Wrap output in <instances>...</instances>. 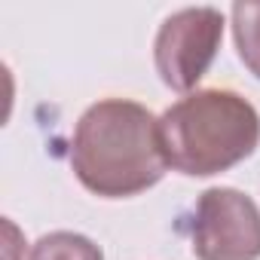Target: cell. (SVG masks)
<instances>
[{
  "mask_svg": "<svg viewBox=\"0 0 260 260\" xmlns=\"http://www.w3.org/2000/svg\"><path fill=\"white\" fill-rule=\"evenodd\" d=\"M71 169L101 199H128L156 187L169 169L159 119L128 98L92 104L74 128Z\"/></svg>",
  "mask_w": 260,
  "mask_h": 260,
  "instance_id": "obj_1",
  "label": "cell"
},
{
  "mask_svg": "<svg viewBox=\"0 0 260 260\" xmlns=\"http://www.w3.org/2000/svg\"><path fill=\"white\" fill-rule=\"evenodd\" d=\"M159 135L175 172L211 178L257 150L260 113L233 89H196L159 116Z\"/></svg>",
  "mask_w": 260,
  "mask_h": 260,
  "instance_id": "obj_2",
  "label": "cell"
},
{
  "mask_svg": "<svg viewBox=\"0 0 260 260\" xmlns=\"http://www.w3.org/2000/svg\"><path fill=\"white\" fill-rule=\"evenodd\" d=\"M190 248L199 260H260V208L236 187H208L193 208Z\"/></svg>",
  "mask_w": 260,
  "mask_h": 260,
  "instance_id": "obj_3",
  "label": "cell"
},
{
  "mask_svg": "<svg viewBox=\"0 0 260 260\" xmlns=\"http://www.w3.org/2000/svg\"><path fill=\"white\" fill-rule=\"evenodd\" d=\"M223 40V16L214 7H190L172 13L153 40L159 80L175 92H193L208 74Z\"/></svg>",
  "mask_w": 260,
  "mask_h": 260,
  "instance_id": "obj_4",
  "label": "cell"
},
{
  "mask_svg": "<svg viewBox=\"0 0 260 260\" xmlns=\"http://www.w3.org/2000/svg\"><path fill=\"white\" fill-rule=\"evenodd\" d=\"M28 260H104V254L89 236L55 230L34 242Z\"/></svg>",
  "mask_w": 260,
  "mask_h": 260,
  "instance_id": "obj_5",
  "label": "cell"
},
{
  "mask_svg": "<svg viewBox=\"0 0 260 260\" xmlns=\"http://www.w3.org/2000/svg\"><path fill=\"white\" fill-rule=\"evenodd\" d=\"M233 40L242 64L260 80V4L233 7Z\"/></svg>",
  "mask_w": 260,
  "mask_h": 260,
  "instance_id": "obj_6",
  "label": "cell"
}]
</instances>
